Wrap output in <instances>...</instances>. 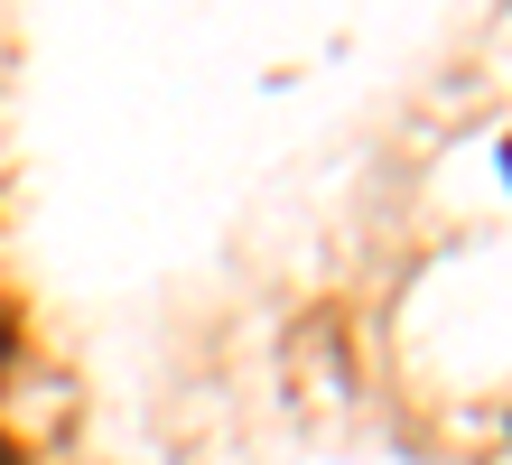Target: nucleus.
Segmentation results:
<instances>
[{
	"label": "nucleus",
	"instance_id": "obj_1",
	"mask_svg": "<svg viewBox=\"0 0 512 465\" xmlns=\"http://www.w3.org/2000/svg\"><path fill=\"white\" fill-rule=\"evenodd\" d=\"M503 177H512V140H503Z\"/></svg>",
	"mask_w": 512,
	"mask_h": 465
}]
</instances>
